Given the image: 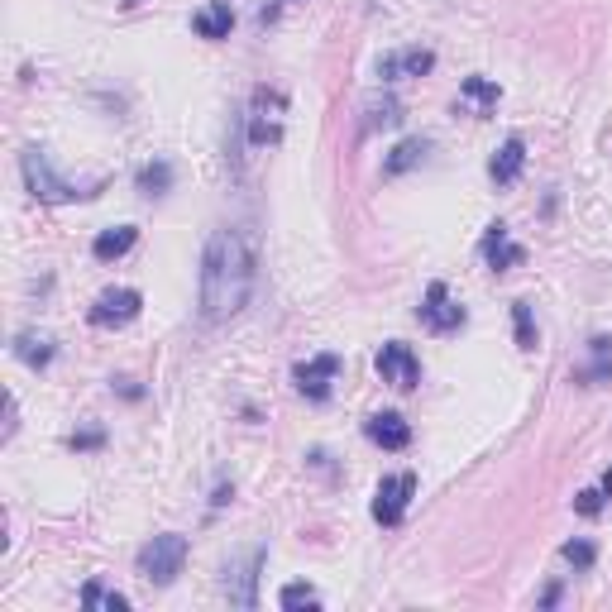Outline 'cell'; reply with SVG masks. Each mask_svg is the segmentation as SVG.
Instances as JSON below:
<instances>
[{
	"instance_id": "obj_1",
	"label": "cell",
	"mask_w": 612,
	"mask_h": 612,
	"mask_svg": "<svg viewBox=\"0 0 612 612\" xmlns=\"http://www.w3.org/2000/svg\"><path fill=\"white\" fill-rule=\"evenodd\" d=\"M254 297V249L235 225H216L201 254V316L220 326L235 321Z\"/></svg>"
},
{
	"instance_id": "obj_2",
	"label": "cell",
	"mask_w": 612,
	"mask_h": 612,
	"mask_svg": "<svg viewBox=\"0 0 612 612\" xmlns=\"http://www.w3.org/2000/svg\"><path fill=\"white\" fill-rule=\"evenodd\" d=\"M20 168H24L29 192H34L39 201H87V197H96V192H101V182H96V187H77V182L58 177L44 149H24L20 153Z\"/></svg>"
},
{
	"instance_id": "obj_3",
	"label": "cell",
	"mask_w": 612,
	"mask_h": 612,
	"mask_svg": "<svg viewBox=\"0 0 612 612\" xmlns=\"http://www.w3.org/2000/svg\"><path fill=\"white\" fill-rule=\"evenodd\" d=\"M139 574L149 579V584H173L177 574H182V565H187V536H177V531H163V536H153L149 546L139 550Z\"/></svg>"
},
{
	"instance_id": "obj_4",
	"label": "cell",
	"mask_w": 612,
	"mask_h": 612,
	"mask_svg": "<svg viewBox=\"0 0 612 612\" xmlns=\"http://www.w3.org/2000/svg\"><path fill=\"white\" fill-rule=\"evenodd\" d=\"M373 369L383 383H393L397 393H412L416 383H421V359L412 354V345H402V340H388L378 359H373Z\"/></svg>"
},
{
	"instance_id": "obj_5",
	"label": "cell",
	"mask_w": 612,
	"mask_h": 612,
	"mask_svg": "<svg viewBox=\"0 0 612 612\" xmlns=\"http://www.w3.org/2000/svg\"><path fill=\"white\" fill-rule=\"evenodd\" d=\"M139 311H144V297H139V287H106V292L96 297V306H91V326H96V330L130 326Z\"/></svg>"
},
{
	"instance_id": "obj_6",
	"label": "cell",
	"mask_w": 612,
	"mask_h": 612,
	"mask_svg": "<svg viewBox=\"0 0 612 612\" xmlns=\"http://www.w3.org/2000/svg\"><path fill=\"white\" fill-rule=\"evenodd\" d=\"M412 493H416V474H388L373 488V522L397 526L407 517V507H412Z\"/></svg>"
},
{
	"instance_id": "obj_7",
	"label": "cell",
	"mask_w": 612,
	"mask_h": 612,
	"mask_svg": "<svg viewBox=\"0 0 612 612\" xmlns=\"http://www.w3.org/2000/svg\"><path fill=\"white\" fill-rule=\"evenodd\" d=\"M416 321H421L426 330H436V335H445V330L464 326V306L450 297V287L445 283H431L426 287V297H421V306H416Z\"/></svg>"
},
{
	"instance_id": "obj_8",
	"label": "cell",
	"mask_w": 612,
	"mask_h": 612,
	"mask_svg": "<svg viewBox=\"0 0 612 612\" xmlns=\"http://www.w3.org/2000/svg\"><path fill=\"white\" fill-rule=\"evenodd\" d=\"M259 569H263V550H249L244 560L225 565V593H230V603H240V608L259 603Z\"/></svg>"
},
{
	"instance_id": "obj_9",
	"label": "cell",
	"mask_w": 612,
	"mask_h": 612,
	"mask_svg": "<svg viewBox=\"0 0 612 612\" xmlns=\"http://www.w3.org/2000/svg\"><path fill=\"white\" fill-rule=\"evenodd\" d=\"M335 373H340V354H316V359L297 364V369H292V378H297V393H302V397H311V402H326Z\"/></svg>"
},
{
	"instance_id": "obj_10",
	"label": "cell",
	"mask_w": 612,
	"mask_h": 612,
	"mask_svg": "<svg viewBox=\"0 0 612 612\" xmlns=\"http://www.w3.org/2000/svg\"><path fill=\"white\" fill-rule=\"evenodd\" d=\"M526 259L522 244H512V235H507L503 220H493L488 225V235H483V263L493 268V273H503V268H517V263Z\"/></svg>"
},
{
	"instance_id": "obj_11",
	"label": "cell",
	"mask_w": 612,
	"mask_h": 612,
	"mask_svg": "<svg viewBox=\"0 0 612 612\" xmlns=\"http://www.w3.org/2000/svg\"><path fill=\"white\" fill-rule=\"evenodd\" d=\"M364 436L373 445H383V450H407L412 445V426H407V416H397V412H373L364 421Z\"/></svg>"
},
{
	"instance_id": "obj_12",
	"label": "cell",
	"mask_w": 612,
	"mask_h": 612,
	"mask_svg": "<svg viewBox=\"0 0 612 612\" xmlns=\"http://www.w3.org/2000/svg\"><path fill=\"white\" fill-rule=\"evenodd\" d=\"M436 67V53L431 48H407V53H388L378 63V77L383 82H397V77H426Z\"/></svg>"
},
{
	"instance_id": "obj_13",
	"label": "cell",
	"mask_w": 612,
	"mask_h": 612,
	"mask_svg": "<svg viewBox=\"0 0 612 612\" xmlns=\"http://www.w3.org/2000/svg\"><path fill=\"white\" fill-rule=\"evenodd\" d=\"M192 29H197L201 39H230V29H235V10H230V0H206L197 15H192Z\"/></svg>"
},
{
	"instance_id": "obj_14",
	"label": "cell",
	"mask_w": 612,
	"mask_h": 612,
	"mask_svg": "<svg viewBox=\"0 0 612 612\" xmlns=\"http://www.w3.org/2000/svg\"><path fill=\"white\" fill-rule=\"evenodd\" d=\"M589 364H584V369H574V383H579V388H598V383H608L612 378V340L608 335H593L589 340Z\"/></svg>"
},
{
	"instance_id": "obj_15",
	"label": "cell",
	"mask_w": 612,
	"mask_h": 612,
	"mask_svg": "<svg viewBox=\"0 0 612 612\" xmlns=\"http://www.w3.org/2000/svg\"><path fill=\"white\" fill-rule=\"evenodd\" d=\"M134 244H139V225H110V230H101L91 240V254L101 263H115V259H125Z\"/></svg>"
},
{
	"instance_id": "obj_16",
	"label": "cell",
	"mask_w": 612,
	"mask_h": 612,
	"mask_svg": "<svg viewBox=\"0 0 612 612\" xmlns=\"http://www.w3.org/2000/svg\"><path fill=\"white\" fill-rule=\"evenodd\" d=\"M522 168H526V144L517 139V134H512L503 149L493 153V163H488V177H493L498 187H512V182L522 177Z\"/></svg>"
},
{
	"instance_id": "obj_17",
	"label": "cell",
	"mask_w": 612,
	"mask_h": 612,
	"mask_svg": "<svg viewBox=\"0 0 612 612\" xmlns=\"http://www.w3.org/2000/svg\"><path fill=\"white\" fill-rule=\"evenodd\" d=\"M53 354H58L53 335H39V330H20V335H15V359L29 364V369H48Z\"/></svg>"
},
{
	"instance_id": "obj_18",
	"label": "cell",
	"mask_w": 612,
	"mask_h": 612,
	"mask_svg": "<svg viewBox=\"0 0 612 612\" xmlns=\"http://www.w3.org/2000/svg\"><path fill=\"white\" fill-rule=\"evenodd\" d=\"M426 153H431V139H402L388 158H383V177H402V173H412L416 163H426Z\"/></svg>"
},
{
	"instance_id": "obj_19",
	"label": "cell",
	"mask_w": 612,
	"mask_h": 612,
	"mask_svg": "<svg viewBox=\"0 0 612 612\" xmlns=\"http://www.w3.org/2000/svg\"><path fill=\"white\" fill-rule=\"evenodd\" d=\"M459 96H464V101H474V106H479V115H493V110H498V101H503V87H498V82H488V77H464Z\"/></svg>"
},
{
	"instance_id": "obj_20",
	"label": "cell",
	"mask_w": 612,
	"mask_h": 612,
	"mask_svg": "<svg viewBox=\"0 0 612 612\" xmlns=\"http://www.w3.org/2000/svg\"><path fill=\"white\" fill-rule=\"evenodd\" d=\"M168 187H173V163L168 158H153L139 168V192L144 197H168Z\"/></svg>"
},
{
	"instance_id": "obj_21",
	"label": "cell",
	"mask_w": 612,
	"mask_h": 612,
	"mask_svg": "<svg viewBox=\"0 0 612 612\" xmlns=\"http://www.w3.org/2000/svg\"><path fill=\"white\" fill-rule=\"evenodd\" d=\"M82 603H87V608H110V612H125V608H130V598H125V593H120V589H106V584H96V579H91L87 589H82Z\"/></svg>"
},
{
	"instance_id": "obj_22",
	"label": "cell",
	"mask_w": 612,
	"mask_h": 612,
	"mask_svg": "<svg viewBox=\"0 0 612 612\" xmlns=\"http://www.w3.org/2000/svg\"><path fill=\"white\" fill-rule=\"evenodd\" d=\"M512 326H517V345L536 350V321H531V306L526 302H512Z\"/></svg>"
},
{
	"instance_id": "obj_23",
	"label": "cell",
	"mask_w": 612,
	"mask_h": 612,
	"mask_svg": "<svg viewBox=\"0 0 612 612\" xmlns=\"http://www.w3.org/2000/svg\"><path fill=\"white\" fill-rule=\"evenodd\" d=\"M278 603H283L287 612H297V608H321V593L311 589V584H287Z\"/></svg>"
},
{
	"instance_id": "obj_24",
	"label": "cell",
	"mask_w": 612,
	"mask_h": 612,
	"mask_svg": "<svg viewBox=\"0 0 612 612\" xmlns=\"http://www.w3.org/2000/svg\"><path fill=\"white\" fill-rule=\"evenodd\" d=\"M565 565H574V569H593V560H598V546L593 541H565Z\"/></svg>"
},
{
	"instance_id": "obj_25",
	"label": "cell",
	"mask_w": 612,
	"mask_h": 612,
	"mask_svg": "<svg viewBox=\"0 0 612 612\" xmlns=\"http://www.w3.org/2000/svg\"><path fill=\"white\" fill-rule=\"evenodd\" d=\"M402 120V106H397L393 96H383L378 106H369V120H364V130H378V125H397Z\"/></svg>"
},
{
	"instance_id": "obj_26",
	"label": "cell",
	"mask_w": 612,
	"mask_h": 612,
	"mask_svg": "<svg viewBox=\"0 0 612 612\" xmlns=\"http://www.w3.org/2000/svg\"><path fill=\"white\" fill-rule=\"evenodd\" d=\"M574 512H579V517H598V512H603V488H584V493L574 498Z\"/></svg>"
},
{
	"instance_id": "obj_27",
	"label": "cell",
	"mask_w": 612,
	"mask_h": 612,
	"mask_svg": "<svg viewBox=\"0 0 612 612\" xmlns=\"http://www.w3.org/2000/svg\"><path fill=\"white\" fill-rule=\"evenodd\" d=\"M72 450H101L106 445V431H96V426H87V431H77V436L67 440Z\"/></svg>"
},
{
	"instance_id": "obj_28",
	"label": "cell",
	"mask_w": 612,
	"mask_h": 612,
	"mask_svg": "<svg viewBox=\"0 0 612 612\" xmlns=\"http://www.w3.org/2000/svg\"><path fill=\"white\" fill-rule=\"evenodd\" d=\"M15 421H20V407H15V397H5V440L15 436Z\"/></svg>"
},
{
	"instance_id": "obj_29",
	"label": "cell",
	"mask_w": 612,
	"mask_h": 612,
	"mask_svg": "<svg viewBox=\"0 0 612 612\" xmlns=\"http://www.w3.org/2000/svg\"><path fill=\"white\" fill-rule=\"evenodd\" d=\"M603 493H612V469H608V474H603Z\"/></svg>"
}]
</instances>
